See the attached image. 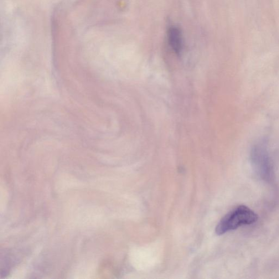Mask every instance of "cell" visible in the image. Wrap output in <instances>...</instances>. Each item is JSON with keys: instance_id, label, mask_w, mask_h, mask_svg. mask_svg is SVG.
I'll list each match as a JSON object with an SVG mask.
<instances>
[{"instance_id": "obj_1", "label": "cell", "mask_w": 279, "mask_h": 279, "mask_svg": "<svg viewBox=\"0 0 279 279\" xmlns=\"http://www.w3.org/2000/svg\"><path fill=\"white\" fill-rule=\"evenodd\" d=\"M257 220L258 215L254 211L246 206L240 205L231 210L221 219L216 226V234L224 235L240 226L254 224Z\"/></svg>"}, {"instance_id": "obj_3", "label": "cell", "mask_w": 279, "mask_h": 279, "mask_svg": "<svg viewBox=\"0 0 279 279\" xmlns=\"http://www.w3.org/2000/svg\"><path fill=\"white\" fill-rule=\"evenodd\" d=\"M168 42L174 52L179 55L183 49V36L181 30L176 26H171L168 30Z\"/></svg>"}, {"instance_id": "obj_2", "label": "cell", "mask_w": 279, "mask_h": 279, "mask_svg": "<svg viewBox=\"0 0 279 279\" xmlns=\"http://www.w3.org/2000/svg\"><path fill=\"white\" fill-rule=\"evenodd\" d=\"M265 142L258 143L253 147L251 152V163L257 176L266 182L273 179L274 170L270 154Z\"/></svg>"}]
</instances>
